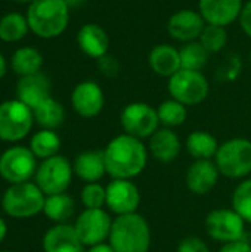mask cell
<instances>
[{"mask_svg":"<svg viewBox=\"0 0 251 252\" xmlns=\"http://www.w3.org/2000/svg\"><path fill=\"white\" fill-rule=\"evenodd\" d=\"M61 145H62L61 137L58 136V133L55 130L41 128L31 136L28 148L36 155L37 159L43 161V159H47V158L58 155Z\"/></svg>","mask_w":251,"mask_h":252,"instance_id":"28","label":"cell"},{"mask_svg":"<svg viewBox=\"0 0 251 252\" xmlns=\"http://www.w3.org/2000/svg\"><path fill=\"white\" fill-rule=\"evenodd\" d=\"M50 80L41 71L27 77H19L15 87V94L18 100L25 103L28 108L34 109L43 100L50 97Z\"/></svg>","mask_w":251,"mask_h":252,"instance_id":"19","label":"cell"},{"mask_svg":"<svg viewBox=\"0 0 251 252\" xmlns=\"http://www.w3.org/2000/svg\"><path fill=\"white\" fill-rule=\"evenodd\" d=\"M41 247L44 252H83L84 248L74 224L70 223L52 226L44 233Z\"/></svg>","mask_w":251,"mask_h":252,"instance_id":"20","label":"cell"},{"mask_svg":"<svg viewBox=\"0 0 251 252\" xmlns=\"http://www.w3.org/2000/svg\"><path fill=\"white\" fill-rule=\"evenodd\" d=\"M217 139L206 130H195L188 134L185 140V149L186 152L197 159H215L217 149H219Z\"/></svg>","mask_w":251,"mask_h":252,"instance_id":"24","label":"cell"},{"mask_svg":"<svg viewBox=\"0 0 251 252\" xmlns=\"http://www.w3.org/2000/svg\"><path fill=\"white\" fill-rule=\"evenodd\" d=\"M250 242H251V229H250Z\"/></svg>","mask_w":251,"mask_h":252,"instance_id":"44","label":"cell"},{"mask_svg":"<svg viewBox=\"0 0 251 252\" xmlns=\"http://www.w3.org/2000/svg\"><path fill=\"white\" fill-rule=\"evenodd\" d=\"M71 106L81 118H95L104 111L105 93L96 81L84 80L72 89Z\"/></svg>","mask_w":251,"mask_h":252,"instance_id":"15","label":"cell"},{"mask_svg":"<svg viewBox=\"0 0 251 252\" xmlns=\"http://www.w3.org/2000/svg\"><path fill=\"white\" fill-rule=\"evenodd\" d=\"M146 146L149 155L161 164H170L176 161L182 152V142L179 134L173 128L167 127H160L148 139Z\"/></svg>","mask_w":251,"mask_h":252,"instance_id":"18","label":"cell"},{"mask_svg":"<svg viewBox=\"0 0 251 252\" xmlns=\"http://www.w3.org/2000/svg\"><path fill=\"white\" fill-rule=\"evenodd\" d=\"M74 213H75V202L67 192L46 196L43 214L52 223L55 224L68 223L72 219Z\"/></svg>","mask_w":251,"mask_h":252,"instance_id":"25","label":"cell"},{"mask_svg":"<svg viewBox=\"0 0 251 252\" xmlns=\"http://www.w3.org/2000/svg\"><path fill=\"white\" fill-rule=\"evenodd\" d=\"M215 164L220 176L231 180H244L251 174V140L232 137L219 145Z\"/></svg>","mask_w":251,"mask_h":252,"instance_id":"5","label":"cell"},{"mask_svg":"<svg viewBox=\"0 0 251 252\" xmlns=\"http://www.w3.org/2000/svg\"><path fill=\"white\" fill-rule=\"evenodd\" d=\"M98 68H99V72L107 77V78H114L118 75L120 72V62L115 56L107 53L105 56L99 58L98 61Z\"/></svg>","mask_w":251,"mask_h":252,"instance_id":"35","label":"cell"},{"mask_svg":"<svg viewBox=\"0 0 251 252\" xmlns=\"http://www.w3.org/2000/svg\"><path fill=\"white\" fill-rule=\"evenodd\" d=\"M30 31L27 16L10 12L0 18V40L4 43H16L22 40Z\"/></svg>","mask_w":251,"mask_h":252,"instance_id":"29","label":"cell"},{"mask_svg":"<svg viewBox=\"0 0 251 252\" xmlns=\"http://www.w3.org/2000/svg\"><path fill=\"white\" fill-rule=\"evenodd\" d=\"M84 0H67V3H68V6L70 7H75V6H80L81 3H83Z\"/></svg>","mask_w":251,"mask_h":252,"instance_id":"42","label":"cell"},{"mask_svg":"<svg viewBox=\"0 0 251 252\" xmlns=\"http://www.w3.org/2000/svg\"><path fill=\"white\" fill-rule=\"evenodd\" d=\"M43 63H44L43 55L36 47H30V46L16 49L10 56V68L19 77H27L40 72Z\"/></svg>","mask_w":251,"mask_h":252,"instance_id":"26","label":"cell"},{"mask_svg":"<svg viewBox=\"0 0 251 252\" xmlns=\"http://www.w3.org/2000/svg\"><path fill=\"white\" fill-rule=\"evenodd\" d=\"M167 90L172 99L185 106H197L207 99L210 83L203 71L179 69L167 80Z\"/></svg>","mask_w":251,"mask_h":252,"instance_id":"6","label":"cell"},{"mask_svg":"<svg viewBox=\"0 0 251 252\" xmlns=\"http://www.w3.org/2000/svg\"><path fill=\"white\" fill-rule=\"evenodd\" d=\"M33 109L18 99L0 103V140L16 143L25 139L34 124Z\"/></svg>","mask_w":251,"mask_h":252,"instance_id":"7","label":"cell"},{"mask_svg":"<svg viewBox=\"0 0 251 252\" xmlns=\"http://www.w3.org/2000/svg\"><path fill=\"white\" fill-rule=\"evenodd\" d=\"M151 226L139 213L117 216L112 220L108 244L115 252H149Z\"/></svg>","mask_w":251,"mask_h":252,"instance_id":"3","label":"cell"},{"mask_svg":"<svg viewBox=\"0 0 251 252\" xmlns=\"http://www.w3.org/2000/svg\"><path fill=\"white\" fill-rule=\"evenodd\" d=\"M33 115H34V121L41 128H47V130H56L65 121V109L62 103L53 99L52 96L43 100L40 105H37L33 109Z\"/></svg>","mask_w":251,"mask_h":252,"instance_id":"27","label":"cell"},{"mask_svg":"<svg viewBox=\"0 0 251 252\" xmlns=\"http://www.w3.org/2000/svg\"><path fill=\"white\" fill-rule=\"evenodd\" d=\"M238 22H240V25H241L243 32H244L249 38H251V0L250 1H247V3H244Z\"/></svg>","mask_w":251,"mask_h":252,"instance_id":"37","label":"cell"},{"mask_svg":"<svg viewBox=\"0 0 251 252\" xmlns=\"http://www.w3.org/2000/svg\"><path fill=\"white\" fill-rule=\"evenodd\" d=\"M228 31L225 27H219V25H206L201 37H200V43L206 47V50L212 55V53H219L222 52L226 44H228Z\"/></svg>","mask_w":251,"mask_h":252,"instance_id":"33","label":"cell"},{"mask_svg":"<svg viewBox=\"0 0 251 252\" xmlns=\"http://www.w3.org/2000/svg\"><path fill=\"white\" fill-rule=\"evenodd\" d=\"M206 25L207 24L198 10L180 9L170 15L167 21V32L173 40L185 44L200 40Z\"/></svg>","mask_w":251,"mask_h":252,"instance_id":"14","label":"cell"},{"mask_svg":"<svg viewBox=\"0 0 251 252\" xmlns=\"http://www.w3.org/2000/svg\"><path fill=\"white\" fill-rule=\"evenodd\" d=\"M74 176L84 183H96L107 174L104 149H92L78 154L72 162Z\"/></svg>","mask_w":251,"mask_h":252,"instance_id":"23","label":"cell"},{"mask_svg":"<svg viewBox=\"0 0 251 252\" xmlns=\"http://www.w3.org/2000/svg\"><path fill=\"white\" fill-rule=\"evenodd\" d=\"M246 221L232 208L212 210L204 220L206 233L210 239L225 245L247 238Z\"/></svg>","mask_w":251,"mask_h":252,"instance_id":"10","label":"cell"},{"mask_svg":"<svg viewBox=\"0 0 251 252\" xmlns=\"http://www.w3.org/2000/svg\"><path fill=\"white\" fill-rule=\"evenodd\" d=\"M219 252H251V242L247 238L235 241V242H229V244L222 245Z\"/></svg>","mask_w":251,"mask_h":252,"instance_id":"38","label":"cell"},{"mask_svg":"<svg viewBox=\"0 0 251 252\" xmlns=\"http://www.w3.org/2000/svg\"><path fill=\"white\" fill-rule=\"evenodd\" d=\"M112 217L105 208L99 210H84L78 214L74 221V229L84 247H93L98 244L108 242Z\"/></svg>","mask_w":251,"mask_h":252,"instance_id":"12","label":"cell"},{"mask_svg":"<svg viewBox=\"0 0 251 252\" xmlns=\"http://www.w3.org/2000/svg\"><path fill=\"white\" fill-rule=\"evenodd\" d=\"M0 252H13V251H0Z\"/></svg>","mask_w":251,"mask_h":252,"instance_id":"46","label":"cell"},{"mask_svg":"<svg viewBox=\"0 0 251 252\" xmlns=\"http://www.w3.org/2000/svg\"><path fill=\"white\" fill-rule=\"evenodd\" d=\"M44 201L46 195L33 182L10 185L1 196V210L10 219L27 220L43 213Z\"/></svg>","mask_w":251,"mask_h":252,"instance_id":"4","label":"cell"},{"mask_svg":"<svg viewBox=\"0 0 251 252\" xmlns=\"http://www.w3.org/2000/svg\"><path fill=\"white\" fill-rule=\"evenodd\" d=\"M148 65L154 74L169 80L182 69L179 49L169 43L155 44L148 53Z\"/></svg>","mask_w":251,"mask_h":252,"instance_id":"21","label":"cell"},{"mask_svg":"<svg viewBox=\"0 0 251 252\" xmlns=\"http://www.w3.org/2000/svg\"><path fill=\"white\" fill-rule=\"evenodd\" d=\"M107 189V208L109 213L117 216H127L138 213L142 202L141 190L133 180L111 179L105 186Z\"/></svg>","mask_w":251,"mask_h":252,"instance_id":"13","label":"cell"},{"mask_svg":"<svg viewBox=\"0 0 251 252\" xmlns=\"http://www.w3.org/2000/svg\"><path fill=\"white\" fill-rule=\"evenodd\" d=\"M157 114H158L161 127L175 130L176 127H180L185 124V121L188 118V106H185L183 103L170 97V99L163 100L158 105Z\"/></svg>","mask_w":251,"mask_h":252,"instance_id":"30","label":"cell"},{"mask_svg":"<svg viewBox=\"0 0 251 252\" xmlns=\"http://www.w3.org/2000/svg\"><path fill=\"white\" fill-rule=\"evenodd\" d=\"M120 124L126 134L141 140L149 139L160 128L157 109L146 102L126 105L120 114Z\"/></svg>","mask_w":251,"mask_h":252,"instance_id":"11","label":"cell"},{"mask_svg":"<svg viewBox=\"0 0 251 252\" xmlns=\"http://www.w3.org/2000/svg\"><path fill=\"white\" fill-rule=\"evenodd\" d=\"M70 9L67 0H34L25 15L30 31L44 40L59 37L68 27Z\"/></svg>","mask_w":251,"mask_h":252,"instance_id":"2","label":"cell"},{"mask_svg":"<svg viewBox=\"0 0 251 252\" xmlns=\"http://www.w3.org/2000/svg\"><path fill=\"white\" fill-rule=\"evenodd\" d=\"M13 1H16V3H28V4H30V3H33L34 0H13Z\"/></svg>","mask_w":251,"mask_h":252,"instance_id":"43","label":"cell"},{"mask_svg":"<svg viewBox=\"0 0 251 252\" xmlns=\"http://www.w3.org/2000/svg\"><path fill=\"white\" fill-rule=\"evenodd\" d=\"M243 0H198V12L209 25L229 27L240 19Z\"/></svg>","mask_w":251,"mask_h":252,"instance_id":"17","label":"cell"},{"mask_svg":"<svg viewBox=\"0 0 251 252\" xmlns=\"http://www.w3.org/2000/svg\"><path fill=\"white\" fill-rule=\"evenodd\" d=\"M180 65L182 69H191V71H203L206 65L209 63L210 53L206 50V47L197 40L191 43H185L180 49Z\"/></svg>","mask_w":251,"mask_h":252,"instance_id":"31","label":"cell"},{"mask_svg":"<svg viewBox=\"0 0 251 252\" xmlns=\"http://www.w3.org/2000/svg\"><path fill=\"white\" fill-rule=\"evenodd\" d=\"M80 201L84 210H99L107 205V189L99 182L84 183L80 192Z\"/></svg>","mask_w":251,"mask_h":252,"instance_id":"34","label":"cell"},{"mask_svg":"<svg viewBox=\"0 0 251 252\" xmlns=\"http://www.w3.org/2000/svg\"><path fill=\"white\" fill-rule=\"evenodd\" d=\"M72 162L67 157L58 154L52 158L43 159L38 164L34 176V183L46 196L65 193L72 182Z\"/></svg>","mask_w":251,"mask_h":252,"instance_id":"8","label":"cell"},{"mask_svg":"<svg viewBox=\"0 0 251 252\" xmlns=\"http://www.w3.org/2000/svg\"><path fill=\"white\" fill-rule=\"evenodd\" d=\"M220 173L213 159H197L185 173V185L194 195H209L219 183Z\"/></svg>","mask_w":251,"mask_h":252,"instance_id":"16","label":"cell"},{"mask_svg":"<svg viewBox=\"0 0 251 252\" xmlns=\"http://www.w3.org/2000/svg\"><path fill=\"white\" fill-rule=\"evenodd\" d=\"M86 252H115L112 250V247L108 244V242H104V244H98V245H93V247H89V250Z\"/></svg>","mask_w":251,"mask_h":252,"instance_id":"39","label":"cell"},{"mask_svg":"<svg viewBox=\"0 0 251 252\" xmlns=\"http://www.w3.org/2000/svg\"><path fill=\"white\" fill-rule=\"evenodd\" d=\"M231 208L240 214V217L251 224V177L241 180L231 196Z\"/></svg>","mask_w":251,"mask_h":252,"instance_id":"32","label":"cell"},{"mask_svg":"<svg viewBox=\"0 0 251 252\" xmlns=\"http://www.w3.org/2000/svg\"><path fill=\"white\" fill-rule=\"evenodd\" d=\"M37 158L28 146H10L0 155V177L9 185L30 182L37 171Z\"/></svg>","mask_w":251,"mask_h":252,"instance_id":"9","label":"cell"},{"mask_svg":"<svg viewBox=\"0 0 251 252\" xmlns=\"http://www.w3.org/2000/svg\"><path fill=\"white\" fill-rule=\"evenodd\" d=\"M6 71H7V62H6L4 56L0 53V80L6 75Z\"/></svg>","mask_w":251,"mask_h":252,"instance_id":"41","label":"cell"},{"mask_svg":"<svg viewBox=\"0 0 251 252\" xmlns=\"http://www.w3.org/2000/svg\"><path fill=\"white\" fill-rule=\"evenodd\" d=\"M6 236H7V224H6L4 219L0 217V244L4 241Z\"/></svg>","mask_w":251,"mask_h":252,"instance_id":"40","label":"cell"},{"mask_svg":"<svg viewBox=\"0 0 251 252\" xmlns=\"http://www.w3.org/2000/svg\"><path fill=\"white\" fill-rule=\"evenodd\" d=\"M176 252H212L209 245L198 236H186L183 238L179 245Z\"/></svg>","mask_w":251,"mask_h":252,"instance_id":"36","label":"cell"},{"mask_svg":"<svg viewBox=\"0 0 251 252\" xmlns=\"http://www.w3.org/2000/svg\"><path fill=\"white\" fill-rule=\"evenodd\" d=\"M77 44L86 56L98 61L109 50V35L101 25L87 22L77 32Z\"/></svg>","mask_w":251,"mask_h":252,"instance_id":"22","label":"cell"},{"mask_svg":"<svg viewBox=\"0 0 251 252\" xmlns=\"http://www.w3.org/2000/svg\"><path fill=\"white\" fill-rule=\"evenodd\" d=\"M104 157L107 174L111 179L133 180L145 171L149 152L143 140L123 133L107 143Z\"/></svg>","mask_w":251,"mask_h":252,"instance_id":"1","label":"cell"},{"mask_svg":"<svg viewBox=\"0 0 251 252\" xmlns=\"http://www.w3.org/2000/svg\"><path fill=\"white\" fill-rule=\"evenodd\" d=\"M250 63H251V50H250Z\"/></svg>","mask_w":251,"mask_h":252,"instance_id":"45","label":"cell"}]
</instances>
